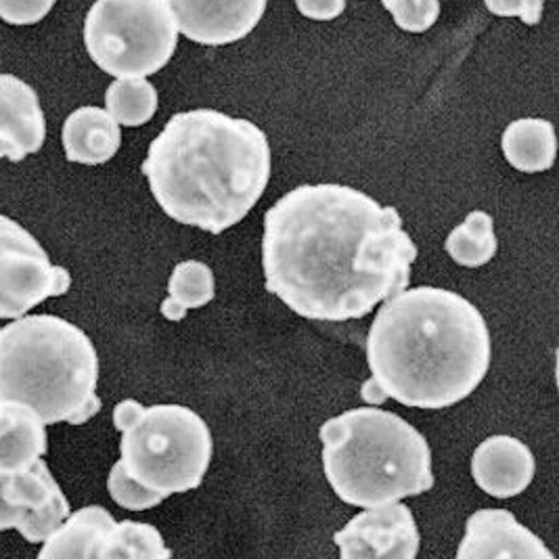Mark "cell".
<instances>
[{
    "label": "cell",
    "instance_id": "6da1fadb",
    "mask_svg": "<svg viewBox=\"0 0 559 559\" xmlns=\"http://www.w3.org/2000/svg\"><path fill=\"white\" fill-rule=\"evenodd\" d=\"M415 258L403 216L346 185H302L264 216L266 292L310 321L367 317L407 289Z\"/></svg>",
    "mask_w": 559,
    "mask_h": 559
},
{
    "label": "cell",
    "instance_id": "7a4b0ae2",
    "mask_svg": "<svg viewBox=\"0 0 559 559\" xmlns=\"http://www.w3.org/2000/svg\"><path fill=\"white\" fill-rule=\"evenodd\" d=\"M367 335L371 378L360 399L415 408H447L483 383L492 342L483 312L455 292L413 287L383 300Z\"/></svg>",
    "mask_w": 559,
    "mask_h": 559
},
{
    "label": "cell",
    "instance_id": "3957f363",
    "mask_svg": "<svg viewBox=\"0 0 559 559\" xmlns=\"http://www.w3.org/2000/svg\"><path fill=\"white\" fill-rule=\"evenodd\" d=\"M271 166L269 139L254 122L193 109L168 120L141 170L170 218L221 235L258 204Z\"/></svg>",
    "mask_w": 559,
    "mask_h": 559
},
{
    "label": "cell",
    "instance_id": "277c9868",
    "mask_svg": "<svg viewBox=\"0 0 559 559\" xmlns=\"http://www.w3.org/2000/svg\"><path fill=\"white\" fill-rule=\"evenodd\" d=\"M99 356L91 337L55 314L0 330V403L32 408L45 426H82L102 411Z\"/></svg>",
    "mask_w": 559,
    "mask_h": 559
},
{
    "label": "cell",
    "instance_id": "5b68a950",
    "mask_svg": "<svg viewBox=\"0 0 559 559\" xmlns=\"http://www.w3.org/2000/svg\"><path fill=\"white\" fill-rule=\"evenodd\" d=\"M323 469L333 492L355 508H380L433 486L428 440L401 415L353 408L321 426Z\"/></svg>",
    "mask_w": 559,
    "mask_h": 559
},
{
    "label": "cell",
    "instance_id": "8992f818",
    "mask_svg": "<svg viewBox=\"0 0 559 559\" xmlns=\"http://www.w3.org/2000/svg\"><path fill=\"white\" fill-rule=\"evenodd\" d=\"M114 426L122 440L120 461L111 472L159 499L204 483L214 442L195 411L180 405L143 407L128 399L114 408Z\"/></svg>",
    "mask_w": 559,
    "mask_h": 559
},
{
    "label": "cell",
    "instance_id": "52a82bcc",
    "mask_svg": "<svg viewBox=\"0 0 559 559\" xmlns=\"http://www.w3.org/2000/svg\"><path fill=\"white\" fill-rule=\"evenodd\" d=\"M47 426L17 403H0V533L43 543L72 513L45 461Z\"/></svg>",
    "mask_w": 559,
    "mask_h": 559
},
{
    "label": "cell",
    "instance_id": "ba28073f",
    "mask_svg": "<svg viewBox=\"0 0 559 559\" xmlns=\"http://www.w3.org/2000/svg\"><path fill=\"white\" fill-rule=\"evenodd\" d=\"M84 45L105 74L147 78L173 59L178 29L164 0H97L84 22Z\"/></svg>",
    "mask_w": 559,
    "mask_h": 559
},
{
    "label": "cell",
    "instance_id": "9c48e42d",
    "mask_svg": "<svg viewBox=\"0 0 559 559\" xmlns=\"http://www.w3.org/2000/svg\"><path fill=\"white\" fill-rule=\"evenodd\" d=\"M40 559H166L173 551L152 524L116 522L99 506L68 515L47 538Z\"/></svg>",
    "mask_w": 559,
    "mask_h": 559
},
{
    "label": "cell",
    "instance_id": "30bf717a",
    "mask_svg": "<svg viewBox=\"0 0 559 559\" xmlns=\"http://www.w3.org/2000/svg\"><path fill=\"white\" fill-rule=\"evenodd\" d=\"M72 277L55 266L36 237L0 214V319H20L34 306L68 294Z\"/></svg>",
    "mask_w": 559,
    "mask_h": 559
},
{
    "label": "cell",
    "instance_id": "8fae6325",
    "mask_svg": "<svg viewBox=\"0 0 559 559\" xmlns=\"http://www.w3.org/2000/svg\"><path fill=\"white\" fill-rule=\"evenodd\" d=\"M333 543L344 559H413L419 554V531L411 509L396 501L358 513Z\"/></svg>",
    "mask_w": 559,
    "mask_h": 559
},
{
    "label": "cell",
    "instance_id": "7c38bea8",
    "mask_svg": "<svg viewBox=\"0 0 559 559\" xmlns=\"http://www.w3.org/2000/svg\"><path fill=\"white\" fill-rule=\"evenodd\" d=\"M164 4L182 36L207 47L246 38L266 11V0H164Z\"/></svg>",
    "mask_w": 559,
    "mask_h": 559
},
{
    "label": "cell",
    "instance_id": "4fadbf2b",
    "mask_svg": "<svg viewBox=\"0 0 559 559\" xmlns=\"http://www.w3.org/2000/svg\"><path fill=\"white\" fill-rule=\"evenodd\" d=\"M459 559H554L543 540L506 509H480L469 515Z\"/></svg>",
    "mask_w": 559,
    "mask_h": 559
},
{
    "label": "cell",
    "instance_id": "5bb4252c",
    "mask_svg": "<svg viewBox=\"0 0 559 559\" xmlns=\"http://www.w3.org/2000/svg\"><path fill=\"white\" fill-rule=\"evenodd\" d=\"M47 122L36 91L13 74H0V157L22 162L40 152Z\"/></svg>",
    "mask_w": 559,
    "mask_h": 559
},
{
    "label": "cell",
    "instance_id": "9a60e30c",
    "mask_svg": "<svg viewBox=\"0 0 559 559\" xmlns=\"http://www.w3.org/2000/svg\"><path fill=\"white\" fill-rule=\"evenodd\" d=\"M533 451L518 438L490 436L472 457V476L486 495L511 499L522 495L534 478Z\"/></svg>",
    "mask_w": 559,
    "mask_h": 559
},
{
    "label": "cell",
    "instance_id": "2e32d148",
    "mask_svg": "<svg viewBox=\"0 0 559 559\" xmlns=\"http://www.w3.org/2000/svg\"><path fill=\"white\" fill-rule=\"evenodd\" d=\"M66 157L76 164L99 166L109 162L122 145L120 124L102 107H80L63 124Z\"/></svg>",
    "mask_w": 559,
    "mask_h": 559
},
{
    "label": "cell",
    "instance_id": "e0dca14e",
    "mask_svg": "<svg viewBox=\"0 0 559 559\" xmlns=\"http://www.w3.org/2000/svg\"><path fill=\"white\" fill-rule=\"evenodd\" d=\"M501 145L515 170L526 175L545 173L554 166L558 153L556 128L540 118H522L506 128Z\"/></svg>",
    "mask_w": 559,
    "mask_h": 559
},
{
    "label": "cell",
    "instance_id": "ac0fdd59",
    "mask_svg": "<svg viewBox=\"0 0 559 559\" xmlns=\"http://www.w3.org/2000/svg\"><path fill=\"white\" fill-rule=\"evenodd\" d=\"M170 296L162 302L159 310L168 321H182L193 308H202L214 300L216 281L212 269L200 260H187L175 266L168 281Z\"/></svg>",
    "mask_w": 559,
    "mask_h": 559
},
{
    "label": "cell",
    "instance_id": "d6986e66",
    "mask_svg": "<svg viewBox=\"0 0 559 559\" xmlns=\"http://www.w3.org/2000/svg\"><path fill=\"white\" fill-rule=\"evenodd\" d=\"M497 235L492 216L483 210H474L467 218L451 230L444 241V250L451 258L467 269H478L488 264L497 254Z\"/></svg>",
    "mask_w": 559,
    "mask_h": 559
},
{
    "label": "cell",
    "instance_id": "ffe728a7",
    "mask_svg": "<svg viewBox=\"0 0 559 559\" xmlns=\"http://www.w3.org/2000/svg\"><path fill=\"white\" fill-rule=\"evenodd\" d=\"M107 114L122 127H143L157 111V91L145 78H118L105 93Z\"/></svg>",
    "mask_w": 559,
    "mask_h": 559
},
{
    "label": "cell",
    "instance_id": "44dd1931",
    "mask_svg": "<svg viewBox=\"0 0 559 559\" xmlns=\"http://www.w3.org/2000/svg\"><path fill=\"white\" fill-rule=\"evenodd\" d=\"M396 26L411 34H421L438 22L440 0H382Z\"/></svg>",
    "mask_w": 559,
    "mask_h": 559
},
{
    "label": "cell",
    "instance_id": "7402d4cb",
    "mask_svg": "<svg viewBox=\"0 0 559 559\" xmlns=\"http://www.w3.org/2000/svg\"><path fill=\"white\" fill-rule=\"evenodd\" d=\"M55 0H0V20L11 26H32L43 22Z\"/></svg>",
    "mask_w": 559,
    "mask_h": 559
},
{
    "label": "cell",
    "instance_id": "603a6c76",
    "mask_svg": "<svg viewBox=\"0 0 559 559\" xmlns=\"http://www.w3.org/2000/svg\"><path fill=\"white\" fill-rule=\"evenodd\" d=\"M486 9L499 17H520L526 26H536L543 17V0H484Z\"/></svg>",
    "mask_w": 559,
    "mask_h": 559
},
{
    "label": "cell",
    "instance_id": "cb8c5ba5",
    "mask_svg": "<svg viewBox=\"0 0 559 559\" xmlns=\"http://www.w3.org/2000/svg\"><path fill=\"white\" fill-rule=\"evenodd\" d=\"M298 11L314 22H331L346 9V0H296Z\"/></svg>",
    "mask_w": 559,
    "mask_h": 559
}]
</instances>
